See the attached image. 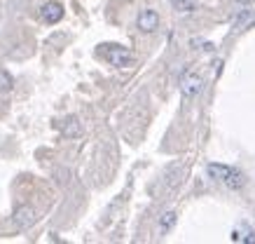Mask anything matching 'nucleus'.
<instances>
[{
  "label": "nucleus",
  "instance_id": "nucleus-1",
  "mask_svg": "<svg viewBox=\"0 0 255 244\" xmlns=\"http://www.w3.org/2000/svg\"><path fill=\"white\" fill-rule=\"evenodd\" d=\"M101 54L113 66H129L133 61V54L122 45H101Z\"/></svg>",
  "mask_w": 255,
  "mask_h": 244
},
{
  "label": "nucleus",
  "instance_id": "nucleus-2",
  "mask_svg": "<svg viewBox=\"0 0 255 244\" xmlns=\"http://www.w3.org/2000/svg\"><path fill=\"white\" fill-rule=\"evenodd\" d=\"M201 85H204V78L201 73L197 71H187L183 78H180V92L185 99H194V96L201 92Z\"/></svg>",
  "mask_w": 255,
  "mask_h": 244
},
{
  "label": "nucleus",
  "instance_id": "nucleus-3",
  "mask_svg": "<svg viewBox=\"0 0 255 244\" xmlns=\"http://www.w3.org/2000/svg\"><path fill=\"white\" fill-rule=\"evenodd\" d=\"M157 26H159V14L155 9H143L138 14V28L143 33H152Z\"/></svg>",
  "mask_w": 255,
  "mask_h": 244
},
{
  "label": "nucleus",
  "instance_id": "nucleus-4",
  "mask_svg": "<svg viewBox=\"0 0 255 244\" xmlns=\"http://www.w3.org/2000/svg\"><path fill=\"white\" fill-rule=\"evenodd\" d=\"M40 16H42V21H47V24H56V21H61V16H63L61 2H47L45 7L40 9Z\"/></svg>",
  "mask_w": 255,
  "mask_h": 244
},
{
  "label": "nucleus",
  "instance_id": "nucleus-5",
  "mask_svg": "<svg viewBox=\"0 0 255 244\" xmlns=\"http://www.w3.org/2000/svg\"><path fill=\"white\" fill-rule=\"evenodd\" d=\"M14 223L19 226V228H28V226H33L35 223V209L28 205L19 207L14 212Z\"/></svg>",
  "mask_w": 255,
  "mask_h": 244
},
{
  "label": "nucleus",
  "instance_id": "nucleus-6",
  "mask_svg": "<svg viewBox=\"0 0 255 244\" xmlns=\"http://www.w3.org/2000/svg\"><path fill=\"white\" fill-rule=\"evenodd\" d=\"M223 183L230 190H239V188H244V186H246V176H244L239 169H232V167H230V172H227V176L223 179Z\"/></svg>",
  "mask_w": 255,
  "mask_h": 244
},
{
  "label": "nucleus",
  "instance_id": "nucleus-7",
  "mask_svg": "<svg viewBox=\"0 0 255 244\" xmlns=\"http://www.w3.org/2000/svg\"><path fill=\"white\" fill-rule=\"evenodd\" d=\"M59 129H61L63 136H80L82 134V125H80L78 118H66L61 125H59Z\"/></svg>",
  "mask_w": 255,
  "mask_h": 244
},
{
  "label": "nucleus",
  "instance_id": "nucleus-8",
  "mask_svg": "<svg viewBox=\"0 0 255 244\" xmlns=\"http://www.w3.org/2000/svg\"><path fill=\"white\" fill-rule=\"evenodd\" d=\"M206 172H209L211 179L223 181L225 176H227V172H230V167H227V165H209V167H206Z\"/></svg>",
  "mask_w": 255,
  "mask_h": 244
},
{
  "label": "nucleus",
  "instance_id": "nucleus-9",
  "mask_svg": "<svg viewBox=\"0 0 255 244\" xmlns=\"http://www.w3.org/2000/svg\"><path fill=\"white\" fill-rule=\"evenodd\" d=\"M176 212H166L162 216V221H159V228H162V233H169L171 228H173V223H176Z\"/></svg>",
  "mask_w": 255,
  "mask_h": 244
},
{
  "label": "nucleus",
  "instance_id": "nucleus-10",
  "mask_svg": "<svg viewBox=\"0 0 255 244\" xmlns=\"http://www.w3.org/2000/svg\"><path fill=\"white\" fill-rule=\"evenodd\" d=\"M12 85H14L12 75H9L7 71H2V68H0V92H9V89H12Z\"/></svg>",
  "mask_w": 255,
  "mask_h": 244
},
{
  "label": "nucleus",
  "instance_id": "nucleus-11",
  "mask_svg": "<svg viewBox=\"0 0 255 244\" xmlns=\"http://www.w3.org/2000/svg\"><path fill=\"white\" fill-rule=\"evenodd\" d=\"M171 5L176 9H180V12H192L194 5L190 2V0H171Z\"/></svg>",
  "mask_w": 255,
  "mask_h": 244
},
{
  "label": "nucleus",
  "instance_id": "nucleus-12",
  "mask_svg": "<svg viewBox=\"0 0 255 244\" xmlns=\"http://www.w3.org/2000/svg\"><path fill=\"white\" fill-rule=\"evenodd\" d=\"M248 16H251V12H244V14H239V19L234 21V28H241V26H244V21H246Z\"/></svg>",
  "mask_w": 255,
  "mask_h": 244
},
{
  "label": "nucleus",
  "instance_id": "nucleus-13",
  "mask_svg": "<svg viewBox=\"0 0 255 244\" xmlns=\"http://www.w3.org/2000/svg\"><path fill=\"white\" fill-rule=\"evenodd\" d=\"M237 2H244V5H246V2H251V0H237Z\"/></svg>",
  "mask_w": 255,
  "mask_h": 244
}]
</instances>
